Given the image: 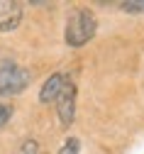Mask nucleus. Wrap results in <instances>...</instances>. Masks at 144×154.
Instances as JSON below:
<instances>
[{"instance_id":"f257e3e1","label":"nucleus","mask_w":144,"mask_h":154,"mask_svg":"<svg viewBox=\"0 0 144 154\" xmlns=\"http://www.w3.org/2000/svg\"><path fill=\"white\" fill-rule=\"evenodd\" d=\"M98 29V20H95V15L88 10V8H76L71 15H69V20H66V44L69 47H83L86 42L93 39V34Z\"/></svg>"},{"instance_id":"f03ea898","label":"nucleus","mask_w":144,"mask_h":154,"mask_svg":"<svg viewBox=\"0 0 144 154\" xmlns=\"http://www.w3.org/2000/svg\"><path fill=\"white\" fill-rule=\"evenodd\" d=\"M32 81V73L29 69L20 66V64H3L0 66V95H17L22 93Z\"/></svg>"},{"instance_id":"7ed1b4c3","label":"nucleus","mask_w":144,"mask_h":154,"mask_svg":"<svg viewBox=\"0 0 144 154\" xmlns=\"http://www.w3.org/2000/svg\"><path fill=\"white\" fill-rule=\"evenodd\" d=\"M56 115L64 127H69L76 118V86L71 81H66V86L56 95Z\"/></svg>"},{"instance_id":"20e7f679","label":"nucleus","mask_w":144,"mask_h":154,"mask_svg":"<svg viewBox=\"0 0 144 154\" xmlns=\"http://www.w3.org/2000/svg\"><path fill=\"white\" fill-rule=\"evenodd\" d=\"M22 22V3L0 0V32H12Z\"/></svg>"},{"instance_id":"39448f33","label":"nucleus","mask_w":144,"mask_h":154,"mask_svg":"<svg viewBox=\"0 0 144 154\" xmlns=\"http://www.w3.org/2000/svg\"><path fill=\"white\" fill-rule=\"evenodd\" d=\"M66 76L64 73H51L49 79L44 81V86L39 88V100L42 103H51V100H56V95L61 93V88L66 86Z\"/></svg>"},{"instance_id":"423d86ee","label":"nucleus","mask_w":144,"mask_h":154,"mask_svg":"<svg viewBox=\"0 0 144 154\" xmlns=\"http://www.w3.org/2000/svg\"><path fill=\"white\" fill-rule=\"evenodd\" d=\"M120 10L127 15H144V0H125L120 3Z\"/></svg>"},{"instance_id":"0eeeda50","label":"nucleus","mask_w":144,"mask_h":154,"mask_svg":"<svg viewBox=\"0 0 144 154\" xmlns=\"http://www.w3.org/2000/svg\"><path fill=\"white\" fill-rule=\"evenodd\" d=\"M78 152H81V142L76 137H69L64 144H61V149H59V154H78Z\"/></svg>"},{"instance_id":"6e6552de","label":"nucleus","mask_w":144,"mask_h":154,"mask_svg":"<svg viewBox=\"0 0 144 154\" xmlns=\"http://www.w3.org/2000/svg\"><path fill=\"white\" fill-rule=\"evenodd\" d=\"M37 152H39V144H37L34 140H27V142L20 144V149H17L15 154H37Z\"/></svg>"},{"instance_id":"1a4fd4ad","label":"nucleus","mask_w":144,"mask_h":154,"mask_svg":"<svg viewBox=\"0 0 144 154\" xmlns=\"http://www.w3.org/2000/svg\"><path fill=\"white\" fill-rule=\"evenodd\" d=\"M10 118H12V105H8V103H0V127H5Z\"/></svg>"}]
</instances>
